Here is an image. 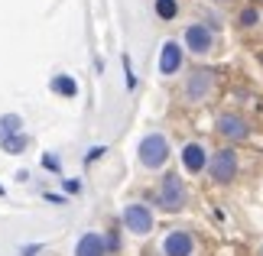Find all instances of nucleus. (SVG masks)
Wrapping results in <instances>:
<instances>
[{"label":"nucleus","mask_w":263,"mask_h":256,"mask_svg":"<svg viewBox=\"0 0 263 256\" xmlns=\"http://www.w3.org/2000/svg\"><path fill=\"white\" fill-rule=\"evenodd\" d=\"M189 201H192V194H189L185 179L179 172H169V169H163V175L156 179L153 191L146 194V204L159 214H182L189 208Z\"/></svg>","instance_id":"nucleus-1"},{"label":"nucleus","mask_w":263,"mask_h":256,"mask_svg":"<svg viewBox=\"0 0 263 256\" xmlns=\"http://www.w3.org/2000/svg\"><path fill=\"white\" fill-rule=\"evenodd\" d=\"M218 85H221L218 68H211V65H192V71L182 75L176 94H179V101L185 107H201V104H208V101L218 94Z\"/></svg>","instance_id":"nucleus-2"},{"label":"nucleus","mask_w":263,"mask_h":256,"mask_svg":"<svg viewBox=\"0 0 263 256\" xmlns=\"http://www.w3.org/2000/svg\"><path fill=\"white\" fill-rule=\"evenodd\" d=\"M205 175H208L211 185H218V188L234 185V182L240 179V152H237V146H224V143H221L218 149H211Z\"/></svg>","instance_id":"nucleus-3"},{"label":"nucleus","mask_w":263,"mask_h":256,"mask_svg":"<svg viewBox=\"0 0 263 256\" xmlns=\"http://www.w3.org/2000/svg\"><path fill=\"white\" fill-rule=\"evenodd\" d=\"M173 159V143H169L166 133L159 130H149L140 136L137 143V166L143 172H163Z\"/></svg>","instance_id":"nucleus-4"},{"label":"nucleus","mask_w":263,"mask_h":256,"mask_svg":"<svg viewBox=\"0 0 263 256\" xmlns=\"http://www.w3.org/2000/svg\"><path fill=\"white\" fill-rule=\"evenodd\" d=\"M117 221L124 227V233H130V237H149L156 230V211L146 201H127Z\"/></svg>","instance_id":"nucleus-5"},{"label":"nucleus","mask_w":263,"mask_h":256,"mask_svg":"<svg viewBox=\"0 0 263 256\" xmlns=\"http://www.w3.org/2000/svg\"><path fill=\"white\" fill-rule=\"evenodd\" d=\"M215 133L221 136L224 146H240V143H247L254 136V124L244 114H237V110H221L215 117Z\"/></svg>","instance_id":"nucleus-6"},{"label":"nucleus","mask_w":263,"mask_h":256,"mask_svg":"<svg viewBox=\"0 0 263 256\" xmlns=\"http://www.w3.org/2000/svg\"><path fill=\"white\" fill-rule=\"evenodd\" d=\"M182 49H185V55H192V58H208L218 49V33L208 23H201V19L198 23H189L182 29Z\"/></svg>","instance_id":"nucleus-7"},{"label":"nucleus","mask_w":263,"mask_h":256,"mask_svg":"<svg viewBox=\"0 0 263 256\" xmlns=\"http://www.w3.org/2000/svg\"><path fill=\"white\" fill-rule=\"evenodd\" d=\"M159 256H198V237L189 227H169L159 240Z\"/></svg>","instance_id":"nucleus-8"},{"label":"nucleus","mask_w":263,"mask_h":256,"mask_svg":"<svg viewBox=\"0 0 263 256\" xmlns=\"http://www.w3.org/2000/svg\"><path fill=\"white\" fill-rule=\"evenodd\" d=\"M159 75L163 78H176L182 68H185V49H182V43H176V39H166L163 49H159Z\"/></svg>","instance_id":"nucleus-9"},{"label":"nucleus","mask_w":263,"mask_h":256,"mask_svg":"<svg viewBox=\"0 0 263 256\" xmlns=\"http://www.w3.org/2000/svg\"><path fill=\"white\" fill-rule=\"evenodd\" d=\"M208 152H211V149H205V143H198V140H189L185 146L179 149L182 169H185L189 175H205V166H208Z\"/></svg>","instance_id":"nucleus-10"},{"label":"nucleus","mask_w":263,"mask_h":256,"mask_svg":"<svg viewBox=\"0 0 263 256\" xmlns=\"http://www.w3.org/2000/svg\"><path fill=\"white\" fill-rule=\"evenodd\" d=\"M72 256H107V247H104V237H101V230H85L82 237L75 240Z\"/></svg>","instance_id":"nucleus-11"},{"label":"nucleus","mask_w":263,"mask_h":256,"mask_svg":"<svg viewBox=\"0 0 263 256\" xmlns=\"http://www.w3.org/2000/svg\"><path fill=\"white\" fill-rule=\"evenodd\" d=\"M101 237H104L107 256H120V250H124V227H120V221H110L107 230H101Z\"/></svg>","instance_id":"nucleus-12"},{"label":"nucleus","mask_w":263,"mask_h":256,"mask_svg":"<svg viewBox=\"0 0 263 256\" xmlns=\"http://www.w3.org/2000/svg\"><path fill=\"white\" fill-rule=\"evenodd\" d=\"M153 13L163 23H173V19H179V0H153Z\"/></svg>","instance_id":"nucleus-13"},{"label":"nucleus","mask_w":263,"mask_h":256,"mask_svg":"<svg viewBox=\"0 0 263 256\" xmlns=\"http://www.w3.org/2000/svg\"><path fill=\"white\" fill-rule=\"evenodd\" d=\"M13 133H23V117L20 114H4L0 117V140L13 136Z\"/></svg>","instance_id":"nucleus-14"},{"label":"nucleus","mask_w":263,"mask_h":256,"mask_svg":"<svg viewBox=\"0 0 263 256\" xmlns=\"http://www.w3.org/2000/svg\"><path fill=\"white\" fill-rule=\"evenodd\" d=\"M52 91L55 94H65V97H75L78 85H75V78H68V75H55L52 78Z\"/></svg>","instance_id":"nucleus-15"},{"label":"nucleus","mask_w":263,"mask_h":256,"mask_svg":"<svg viewBox=\"0 0 263 256\" xmlns=\"http://www.w3.org/2000/svg\"><path fill=\"white\" fill-rule=\"evenodd\" d=\"M0 146H4L7 152H23V149L29 146V136H26V133H13V136L0 140Z\"/></svg>","instance_id":"nucleus-16"},{"label":"nucleus","mask_w":263,"mask_h":256,"mask_svg":"<svg viewBox=\"0 0 263 256\" xmlns=\"http://www.w3.org/2000/svg\"><path fill=\"white\" fill-rule=\"evenodd\" d=\"M244 29H254L257 26V10L254 7H247V10H240V19H237Z\"/></svg>","instance_id":"nucleus-17"},{"label":"nucleus","mask_w":263,"mask_h":256,"mask_svg":"<svg viewBox=\"0 0 263 256\" xmlns=\"http://www.w3.org/2000/svg\"><path fill=\"white\" fill-rule=\"evenodd\" d=\"M124 71H127V88L134 91L137 88V78H134V68H130V58H124Z\"/></svg>","instance_id":"nucleus-18"},{"label":"nucleus","mask_w":263,"mask_h":256,"mask_svg":"<svg viewBox=\"0 0 263 256\" xmlns=\"http://www.w3.org/2000/svg\"><path fill=\"white\" fill-rule=\"evenodd\" d=\"M215 7H228V4H234V0H211Z\"/></svg>","instance_id":"nucleus-19"},{"label":"nucleus","mask_w":263,"mask_h":256,"mask_svg":"<svg viewBox=\"0 0 263 256\" xmlns=\"http://www.w3.org/2000/svg\"><path fill=\"white\" fill-rule=\"evenodd\" d=\"M257 256H263V243H260V247H257Z\"/></svg>","instance_id":"nucleus-20"},{"label":"nucleus","mask_w":263,"mask_h":256,"mask_svg":"<svg viewBox=\"0 0 263 256\" xmlns=\"http://www.w3.org/2000/svg\"><path fill=\"white\" fill-rule=\"evenodd\" d=\"M0 198H4V185H0Z\"/></svg>","instance_id":"nucleus-21"}]
</instances>
